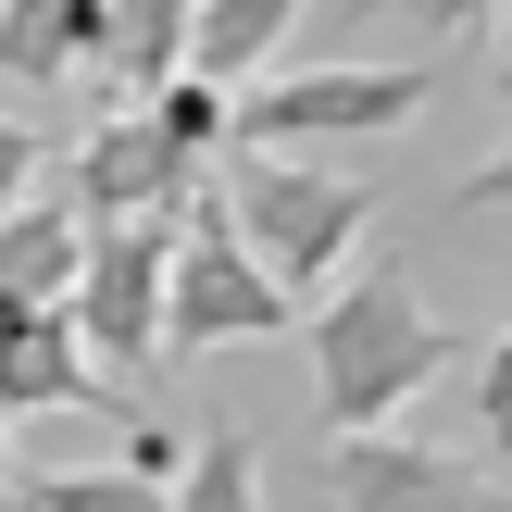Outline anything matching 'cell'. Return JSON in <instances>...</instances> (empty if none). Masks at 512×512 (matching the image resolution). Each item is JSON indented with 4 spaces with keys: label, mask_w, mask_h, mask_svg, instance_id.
Segmentation results:
<instances>
[{
    "label": "cell",
    "mask_w": 512,
    "mask_h": 512,
    "mask_svg": "<svg viewBox=\"0 0 512 512\" xmlns=\"http://www.w3.org/2000/svg\"><path fill=\"white\" fill-rule=\"evenodd\" d=\"M150 113H163V138L200 150V163H225V138H238V88H213V75H163Z\"/></svg>",
    "instance_id": "16"
},
{
    "label": "cell",
    "mask_w": 512,
    "mask_h": 512,
    "mask_svg": "<svg viewBox=\"0 0 512 512\" xmlns=\"http://www.w3.org/2000/svg\"><path fill=\"white\" fill-rule=\"evenodd\" d=\"M288 313H300V300L250 263V238H238V213H225V188L200 175V188H188V225H175V275H163V363H200V350L275 338Z\"/></svg>",
    "instance_id": "3"
},
{
    "label": "cell",
    "mask_w": 512,
    "mask_h": 512,
    "mask_svg": "<svg viewBox=\"0 0 512 512\" xmlns=\"http://www.w3.org/2000/svg\"><path fill=\"white\" fill-rule=\"evenodd\" d=\"M450 363H475V350L413 300V263H363L350 288H325V313H313V413H325V438L388 425L400 400H425Z\"/></svg>",
    "instance_id": "1"
},
{
    "label": "cell",
    "mask_w": 512,
    "mask_h": 512,
    "mask_svg": "<svg viewBox=\"0 0 512 512\" xmlns=\"http://www.w3.org/2000/svg\"><path fill=\"white\" fill-rule=\"evenodd\" d=\"M0 413H100V425H150L125 400V375L88 363L63 300H0Z\"/></svg>",
    "instance_id": "7"
},
{
    "label": "cell",
    "mask_w": 512,
    "mask_h": 512,
    "mask_svg": "<svg viewBox=\"0 0 512 512\" xmlns=\"http://www.w3.org/2000/svg\"><path fill=\"white\" fill-rule=\"evenodd\" d=\"M38 163H50V150H38V125H13V113H0V213H25V200H38Z\"/></svg>",
    "instance_id": "18"
},
{
    "label": "cell",
    "mask_w": 512,
    "mask_h": 512,
    "mask_svg": "<svg viewBox=\"0 0 512 512\" xmlns=\"http://www.w3.org/2000/svg\"><path fill=\"white\" fill-rule=\"evenodd\" d=\"M0 488H13V413H0Z\"/></svg>",
    "instance_id": "20"
},
{
    "label": "cell",
    "mask_w": 512,
    "mask_h": 512,
    "mask_svg": "<svg viewBox=\"0 0 512 512\" xmlns=\"http://www.w3.org/2000/svg\"><path fill=\"white\" fill-rule=\"evenodd\" d=\"M438 100V63H300L238 88V138L225 150H325V138H388Z\"/></svg>",
    "instance_id": "4"
},
{
    "label": "cell",
    "mask_w": 512,
    "mask_h": 512,
    "mask_svg": "<svg viewBox=\"0 0 512 512\" xmlns=\"http://www.w3.org/2000/svg\"><path fill=\"white\" fill-rule=\"evenodd\" d=\"M75 250H88V225H75L63 200L0 213V300H63L75 288Z\"/></svg>",
    "instance_id": "12"
},
{
    "label": "cell",
    "mask_w": 512,
    "mask_h": 512,
    "mask_svg": "<svg viewBox=\"0 0 512 512\" xmlns=\"http://www.w3.org/2000/svg\"><path fill=\"white\" fill-rule=\"evenodd\" d=\"M213 188H225V213H238L250 263H263L288 300L338 288V263L363 250V225H375V175L300 163V150H225V175H213Z\"/></svg>",
    "instance_id": "2"
},
{
    "label": "cell",
    "mask_w": 512,
    "mask_h": 512,
    "mask_svg": "<svg viewBox=\"0 0 512 512\" xmlns=\"http://www.w3.org/2000/svg\"><path fill=\"white\" fill-rule=\"evenodd\" d=\"M188 13L200 0H100V75L113 88H163V75H188Z\"/></svg>",
    "instance_id": "11"
},
{
    "label": "cell",
    "mask_w": 512,
    "mask_h": 512,
    "mask_svg": "<svg viewBox=\"0 0 512 512\" xmlns=\"http://www.w3.org/2000/svg\"><path fill=\"white\" fill-rule=\"evenodd\" d=\"M175 225H188V200H175V213H113V225H88V250H75L63 313H75V338H88V363H100V375L163 363V275H175Z\"/></svg>",
    "instance_id": "5"
},
{
    "label": "cell",
    "mask_w": 512,
    "mask_h": 512,
    "mask_svg": "<svg viewBox=\"0 0 512 512\" xmlns=\"http://www.w3.org/2000/svg\"><path fill=\"white\" fill-rule=\"evenodd\" d=\"M500 25H512V13H500Z\"/></svg>",
    "instance_id": "22"
},
{
    "label": "cell",
    "mask_w": 512,
    "mask_h": 512,
    "mask_svg": "<svg viewBox=\"0 0 512 512\" xmlns=\"http://www.w3.org/2000/svg\"><path fill=\"white\" fill-rule=\"evenodd\" d=\"M0 512H175V488L138 463H100V475H13Z\"/></svg>",
    "instance_id": "13"
},
{
    "label": "cell",
    "mask_w": 512,
    "mask_h": 512,
    "mask_svg": "<svg viewBox=\"0 0 512 512\" xmlns=\"http://www.w3.org/2000/svg\"><path fill=\"white\" fill-rule=\"evenodd\" d=\"M0 75L25 88L100 75V0H0Z\"/></svg>",
    "instance_id": "10"
},
{
    "label": "cell",
    "mask_w": 512,
    "mask_h": 512,
    "mask_svg": "<svg viewBox=\"0 0 512 512\" xmlns=\"http://www.w3.org/2000/svg\"><path fill=\"white\" fill-rule=\"evenodd\" d=\"M450 213H512V150H500V163H475L463 188H450Z\"/></svg>",
    "instance_id": "19"
},
{
    "label": "cell",
    "mask_w": 512,
    "mask_h": 512,
    "mask_svg": "<svg viewBox=\"0 0 512 512\" xmlns=\"http://www.w3.org/2000/svg\"><path fill=\"white\" fill-rule=\"evenodd\" d=\"M175 512H263V475H250V438H238V425H200V438H188Z\"/></svg>",
    "instance_id": "15"
},
{
    "label": "cell",
    "mask_w": 512,
    "mask_h": 512,
    "mask_svg": "<svg viewBox=\"0 0 512 512\" xmlns=\"http://www.w3.org/2000/svg\"><path fill=\"white\" fill-rule=\"evenodd\" d=\"M500 13H512V0H338L350 38H363V25H400V38H425V50H488Z\"/></svg>",
    "instance_id": "14"
},
{
    "label": "cell",
    "mask_w": 512,
    "mask_h": 512,
    "mask_svg": "<svg viewBox=\"0 0 512 512\" xmlns=\"http://www.w3.org/2000/svg\"><path fill=\"white\" fill-rule=\"evenodd\" d=\"M500 88H512V63H500Z\"/></svg>",
    "instance_id": "21"
},
{
    "label": "cell",
    "mask_w": 512,
    "mask_h": 512,
    "mask_svg": "<svg viewBox=\"0 0 512 512\" xmlns=\"http://www.w3.org/2000/svg\"><path fill=\"white\" fill-rule=\"evenodd\" d=\"M300 13H313V0H200V13H188V75H213V88H250L263 63H288Z\"/></svg>",
    "instance_id": "9"
},
{
    "label": "cell",
    "mask_w": 512,
    "mask_h": 512,
    "mask_svg": "<svg viewBox=\"0 0 512 512\" xmlns=\"http://www.w3.org/2000/svg\"><path fill=\"white\" fill-rule=\"evenodd\" d=\"M475 450H488V463H512V325L475 350Z\"/></svg>",
    "instance_id": "17"
},
{
    "label": "cell",
    "mask_w": 512,
    "mask_h": 512,
    "mask_svg": "<svg viewBox=\"0 0 512 512\" xmlns=\"http://www.w3.org/2000/svg\"><path fill=\"white\" fill-rule=\"evenodd\" d=\"M325 500L338 512H512L500 475H475L463 450H413V438H388V425L325 438Z\"/></svg>",
    "instance_id": "8"
},
{
    "label": "cell",
    "mask_w": 512,
    "mask_h": 512,
    "mask_svg": "<svg viewBox=\"0 0 512 512\" xmlns=\"http://www.w3.org/2000/svg\"><path fill=\"white\" fill-rule=\"evenodd\" d=\"M188 188H200V150H175L150 100L100 113L88 138H75V163H63V213H75V225H113V213H175Z\"/></svg>",
    "instance_id": "6"
}]
</instances>
